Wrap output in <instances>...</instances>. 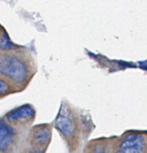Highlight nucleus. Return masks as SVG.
Listing matches in <instances>:
<instances>
[{"label":"nucleus","instance_id":"f03ea898","mask_svg":"<svg viewBox=\"0 0 147 153\" xmlns=\"http://www.w3.org/2000/svg\"><path fill=\"white\" fill-rule=\"evenodd\" d=\"M55 126L58 131L67 140L76 137L78 132V123L74 113L69 106L62 104L55 120Z\"/></svg>","mask_w":147,"mask_h":153},{"label":"nucleus","instance_id":"6e6552de","mask_svg":"<svg viewBox=\"0 0 147 153\" xmlns=\"http://www.w3.org/2000/svg\"><path fill=\"white\" fill-rule=\"evenodd\" d=\"M10 85L6 80L0 78V95H4L10 91Z\"/></svg>","mask_w":147,"mask_h":153},{"label":"nucleus","instance_id":"1a4fd4ad","mask_svg":"<svg viewBox=\"0 0 147 153\" xmlns=\"http://www.w3.org/2000/svg\"><path fill=\"white\" fill-rule=\"evenodd\" d=\"M93 153H107L106 152L105 146L103 144H97L95 146L94 149V152Z\"/></svg>","mask_w":147,"mask_h":153},{"label":"nucleus","instance_id":"0eeeda50","mask_svg":"<svg viewBox=\"0 0 147 153\" xmlns=\"http://www.w3.org/2000/svg\"><path fill=\"white\" fill-rule=\"evenodd\" d=\"M17 49V46L10 40L7 33L4 32L0 36V49L2 51H12Z\"/></svg>","mask_w":147,"mask_h":153},{"label":"nucleus","instance_id":"9d476101","mask_svg":"<svg viewBox=\"0 0 147 153\" xmlns=\"http://www.w3.org/2000/svg\"><path fill=\"white\" fill-rule=\"evenodd\" d=\"M116 153H122V152H121V151L120 150V149H118V150L117 151V152H116Z\"/></svg>","mask_w":147,"mask_h":153},{"label":"nucleus","instance_id":"20e7f679","mask_svg":"<svg viewBox=\"0 0 147 153\" xmlns=\"http://www.w3.org/2000/svg\"><path fill=\"white\" fill-rule=\"evenodd\" d=\"M36 111L31 105L25 104L10 111L5 116L7 123H24L35 117Z\"/></svg>","mask_w":147,"mask_h":153},{"label":"nucleus","instance_id":"423d86ee","mask_svg":"<svg viewBox=\"0 0 147 153\" xmlns=\"http://www.w3.org/2000/svg\"><path fill=\"white\" fill-rule=\"evenodd\" d=\"M31 140L37 146H43L49 143L52 137V129L47 125H39L31 130Z\"/></svg>","mask_w":147,"mask_h":153},{"label":"nucleus","instance_id":"39448f33","mask_svg":"<svg viewBox=\"0 0 147 153\" xmlns=\"http://www.w3.org/2000/svg\"><path fill=\"white\" fill-rule=\"evenodd\" d=\"M16 137V130L7 121L0 119V152H7L14 143Z\"/></svg>","mask_w":147,"mask_h":153},{"label":"nucleus","instance_id":"f257e3e1","mask_svg":"<svg viewBox=\"0 0 147 153\" xmlns=\"http://www.w3.org/2000/svg\"><path fill=\"white\" fill-rule=\"evenodd\" d=\"M0 74L15 85H22L29 77V67L22 57L6 54L0 57Z\"/></svg>","mask_w":147,"mask_h":153},{"label":"nucleus","instance_id":"7ed1b4c3","mask_svg":"<svg viewBox=\"0 0 147 153\" xmlns=\"http://www.w3.org/2000/svg\"><path fill=\"white\" fill-rule=\"evenodd\" d=\"M122 153H145L146 140L143 135L132 133L123 137L120 145Z\"/></svg>","mask_w":147,"mask_h":153}]
</instances>
